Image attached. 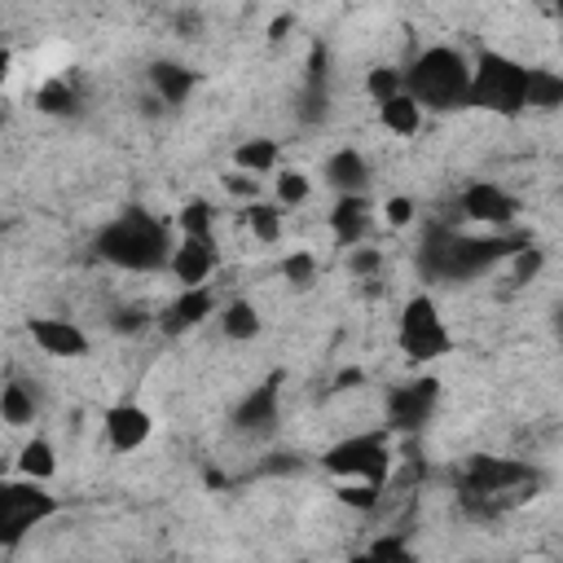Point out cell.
<instances>
[{
  "instance_id": "6da1fadb",
  "label": "cell",
  "mask_w": 563,
  "mask_h": 563,
  "mask_svg": "<svg viewBox=\"0 0 563 563\" xmlns=\"http://www.w3.org/2000/svg\"><path fill=\"white\" fill-rule=\"evenodd\" d=\"M400 92L422 110H462L471 92V62L457 48H427L413 57V66L400 75Z\"/></svg>"
},
{
  "instance_id": "7a4b0ae2",
  "label": "cell",
  "mask_w": 563,
  "mask_h": 563,
  "mask_svg": "<svg viewBox=\"0 0 563 563\" xmlns=\"http://www.w3.org/2000/svg\"><path fill=\"white\" fill-rule=\"evenodd\" d=\"M97 251H101L110 264H119V268H141V273H150V268H158V264L172 260L167 229H163L154 216H145V211H128V216H119L114 224H106L101 238H97Z\"/></svg>"
},
{
  "instance_id": "3957f363",
  "label": "cell",
  "mask_w": 563,
  "mask_h": 563,
  "mask_svg": "<svg viewBox=\"0 0 563 563\" xmlns=\"http://www.w3.org/2000/svg\"><path fill=\"white\" fill-rule=\"evenodd\" d=\"M462 488L466 501L484 515H497L506 506H519L523 497H532L537 488V471L510 457H471L462 471Z\"/></svg>"
},
{
  "instance_id": "277c9868",
  "label": "cell",
  "mask_w": 563,
  "mask_h": 563,
  "mask_svg": "<svg viewBox=\"0 0 563 563\" xmlns=\"http://www.w3.org/2000/svg\"><path fill=\"white\" fill-rule=\"evenodd\" d=\"M515 251H519V242H506V238H462V233L435 229L422 246V268L431 277L457 282V277H471V273L488 268L501 255H515Z\"/></svg>"
},
{
  "instance_id": "5b68a950",
  "label": "cell",
  "mask_w": 563,
  "mask_h": 563,
  "mask_svg": "<svg viewBox=\"0 0 563 563\" xmlns=\"http://www.w3.org/2000/svg\"><path fill=\"white\" fill-rule=\"evenodd\" d=\"M466 106H479V110H493V114L515 119V114L528 106V66H519V62L506 57V53H484V57L471 66Z\"/></svg>"
},
{
  "instance_id": "8992f818",
  "label": "cell",
  "mask_w": 563,
  "mask_h": 563,
  "mask_svg": "<svg viewBox=\"0 0 563 563\" xmlns=\"http://www.w3.org/2000/svg\"><path fill=\"white\" fill-rule=\"evenodd\" d=\"M321 466L339 479H361V484H374L383 488L387 471H391V444L383 431H369V435H347L339 444L325 449Z\"/></svg>"
},
{
  "instance_id": "52a82bcc",
  "label": "cell",
  "mask_w": 563,
  "mask_h": 563,
  "mask_svg": "<svg viewBox=\"0 0 563 563\" xmlns=\"http://www.w3.org/2000/svg\"><path fill=\"white\" fill-rule=\"evenodd\" d=\"M53 515H57V497L44 493V484H31V479L0 484V545L4 550H13L31 528H40Z\"/></svg>"
},
{
  "instance_id": "ba28073f",
  "label": "cell",
  "mask_w": 563,
  "mask_h": 563,
  "mask_svg": "<svg viewBox=\"0 0 563 563\" xmlns=\"http://www.w3.org/2000/svg\"><path fill=\"white\" fill-rule=\"evenodd\" d=\"M400 347L409 361H435L453 347L444 321H440V308L427 299V295H413L400 312Z\"/></svg>"
},
{
  "instance_id": "9c48e42d",
  "label": "cell",
  "mask_w": 563,
  "mask_h": 563,
  "mask_svg": "<svg viewBox=\"0 0 563 563\" xmlns=\"http://www.w3.org/2000/svg\"><path fill=\"white\" fill-rule=\"evenodd\" d=\"M435 396H440V383H435V378H413V383L396 387V391L387 396V427H396V431L422 427V422L431 418Z\"/></svg>"
},
{
  "instance_id": "30bf717a",
  "label": "cell",
  "mask_w": 563,
  "mask_h": 563,
  "mask_svg": "<svg viewBox=\"0 0 563 563\" xmlns=\"http://www.w3.org/2000/svg\"><path fill=\"white\" fill-rule=\"evenodd\" d=\"M462 211L471 216V220H479V224H510L515 220V211H519V202L501 189V185H493V180H475V185H466L462 189Z\"/></svg>"
},
{
  "instance_id": "8fae6325",
  "label": "cell",
  "mask_w": 563,
  "mask_h": 563,
  "mask_svg": "<svg viewBox=\"0 0 563 563\" xmlns=\"http://www.w3.org/2000/svg\"><path fill=\"white\" fill-rule=\"evenodd\" d=\"M31 339L48 352V356H84L88 352V334L75 325V321H66V317H31Z\"/></svg>"
},
{
  "instance_id": "7c38bea8",
  "label": "cell",
  "mask_w": 563,
  "mask_h": 563,
  "mask_svg": "<svg viewBox=\"0 0 563 563\" xmlns=\"http://www.w3.org/2000/svg\"><path fill=\"white\" fill-rule=\"evenodd\" d=\"M150 431H154V418L141 405H114V409H106V440H110L114 453L141 449L150 440Z\"/></svg>"
},
{
  "instance_id": "4fadbf2b",
  "label": "cell",
  "mask_w": 563,
  "mask_h": 563,
  "mask_svg": "<svg viewBox=\"0 0 563 563\" xmlns=\"http://www.w3.org/2000/svg\"><path fill=\"white\" fill-rule=\"evenodd\" d=\"M167 264H172V273H176V282L185 290L207 286V277L216 268V246H211V238H180V246L172 251Z\"/></svg>"
},
{
  "instance_id": "5bb4252c",
  "label": "cell",
  "mask_w": 563,
  "mask_h": 563,
  "mask_svg": "<svg viewBox=\"0 0 563 563\" xmlns=\"http://www.w3.org/2000/svg\"><path fill=\"white\" fill-rule=\"evenodd\" d=\"M277 387H282V378H268L264 387H255V391L238 405V427H246V431H268V427L277 422Z\"/></svg>"
},
{
  "instance_id": "9a60e30c",
  "label": "cell",
  "mask_w": 563,
  "mask_h": 563,
  "mask_svg": "<svg viewBox=\"0 0 563 563\" xmlns=\"http://www.w3.org/2000/svg\"><path fill=\"white\" fill-rule=\"evenodd\" d=\"M365 198L361 194H343L339 202H334V211H330V229H334V238H339V246H356L361 242V233H365Z\"/></svg>"
},
{
  "instance_id": "2e32d148",
  "label": "cell",
  "mask_w": 563,
  "mask_h": 563,
  "mask_svg": "<svg viewBox=\"0 0 563 563\" xmlns=\"http://www.w3.org/2000/svg\"><path fill=\"white\" fill-rule=\"evenodd\" d=\"M211 290L207 286H194V290H180L176 295V303L167 308V317H163V325L176 334V330H189V325H198L202 317H211Z\"/></svg>"
},
{
  "instance_id": "e0dca14e",
  "label": "cell",
  "mask_w": 563,
  "mask_h": 563,
  "mask_svg": "<svg viewBox=\"0 0 563 563\" xmlns=\"http://www.w3.org/2000/svg\"><path fill=\"white\" fill-rule=\"evenodd\" d=\"M325 180H330L339 194H361L365 180H369V167H365V158H361L356 150H339V154H330V163H325Z\"/></svg>"
},
{
  "instance_id": "ac0fdd59",
  "label": "cell",
  "mask_w": 563,
  "mask_h": 563,
  "mask_svg": "<svg viewBox=\"0 0 563 563\" xmlns=\"http://www.w3.org/2000/svg\"><path fill=\"white\" fill-rule=\"evenodd\" d=\"M150 79H154V88H158V97L167 106H180L194 92V84H198V75L189 66H176V62H154L150 66Z\"/></svg>"
},
{
  "instance_id": "d6986e66",
  "label": "cell",
  "mask_w": 563,
  "mask_h": 563,
  "mask_svg": "<svg viewBox=\"0 0 563 563\" xmlns=\"http://www.w3.org/2000/svg\"><path fill=\"white\" fill-rule=\"evenodd\" d=\"M18 471H22V479H31V484H48V479L57 475V453H53V444H48V440H26L22 453H18Z\"/></svg>"
},
{
  "instance_id": "ffe728a7",
  "label": "cell",
  "mask_w": 563,
  "mask_h": 563,
  "mask_svg": "<svg viewBox=\"0 0 563 563\" xmlns=\"http://www.w3.org/2000/svg\"><path fill=\"white\" fill-rule=\"evenodd\" d=\"M378 119H383L387 132H396V136H413L418 123H422V110H418L405 92H396V97H387V101L378 106Z\"/></svg>"
},
{
  "instance_id": "44dd1931",
  "label": "cell",
  "mask_w": 563,
  "mask_h": 563,
  "mask_svg": "<svg viewBox=\"0 0 563 563\" xmlns=\"http://www.w3.org/2000/svg\"><path fill=\"white\" fill-rule=\"evenodd\" d=\"M31 418H35V396L26 391V383H4L0 387V422L26 427Z\"/></svg>"
},
{
  "instance_id": "7402d4cb",
  "label": "cell",
  "mask_w": 563,
  "mask_h": 563,
  "mask_svg": "<svg viewBox=\"0 0 563 563\" xmlns=\"http://www.w3.org/2000/svg\"><path fill=\"white\" fill-rule=\"evenodd\" d=\"M233 163H238V172H246V176H255V172H273V167H277V141H268V136L242 141L238 154H233Z\"/></svg>"
},
{
  "instance_id": "603a6c76",
  "label": "cell",
  "mask_w": 563,
  "mask_h": 563,
  "mask_svg": "<svg viewBox=\"0 0 563 563\" xmlns=\"http://www.w3.org/2000/svg\"><path fill=\"white\" fill-rule=\"evenodd\" d=\"M220 325H224V334H229V339L246 343V339H255V334H260V312H255V303H246V299H233V303L224 308Z\"/></svg>"
},
{
  "instance_id": "cb8c5ba5",
  "label": "cell",
  "mask_w": 563,
  "mask_h": 563,
  "mask_svg": "<svg viewBox=\"0 0 563 563\" xmlns=\"http://www.w3.org/2000/svg\"><path fill=\"white\" fill-rule=\"evenodd\" d=\"M563 101V79L554 70H528V106H559Z\"/></svg>"
},
{
  "instance_id": "d4e9b609",
  "label": "cell",
  "mask_w": 563,
  "mask_h": 563,
  "mask_svg": "<svg viewBox=\"0 0 563 563\" xmlns=\"http://www.w3.org/2000/svg\"><path fill=\"white\" fill-rule=\"evenodd\" d=\"M246 229H251L260 242H277V238H282V211L268 207V202H251V207H246Z\"/></svg>"
},
{
  "instance_id": "484cf974",
  "label": "cell",
  "mask_w": 563,
  "mask_h": 563,
  "mask_svg": "<svg viewBox=\"0 0 563 563\" xmlns=\"http://www.w3.org/2000/svg\"><path fill=\"white\" fill-rule=\"evenodd\" d=\"M176 224H180V238H211V202H202V198H194V202H185V211L176 216Z\"/></svg>"
},
{
  "instance_id": "4316f807",
  "label": "cell",
  "mask_w": 563,
  "mask_h": 563,
  "mask_svg": "<svg viewBox=\"0 0 563 563\" xmlns=\"http://www.w3.org/2000/svg\"><path fill=\"white\" fill-rule=\"evenodd\" d=\"M35 106H40L44 114H70V110H75V92H70V84L48 79V84L35 92Z\"/></svg>"
},
{
  "instance_id": "83f0119b",
  "label": "cell",
  "mask_w": 563,
  "mask_h": 563,
  "mask_svg": "<svg viewBox=\"0 0 563 563\" xmlns=\"http://www.w3.org/2000/svg\"><path fill=\"white\" fill-rule=\"evenodd\" d=\"M282 277L295 282V286H308V282L317 277V255H308V251H290V255L282 260Z\"/></svg>"
},
{
  "instance_id": "f1b7e54d",
  "label": "cell",
  "mask_w": 563,
  "mask_h": 563,
  "mask_svg": "<svg viewBox=\"0 0 563 563\" xmlns=\"http://www.w3.org/2000/svg\"><path fill=\"white\" fill-rule=\"evenodd\" d=\"M378 493H383V488L361 484V479H343V484H339V501H343V506H356V510H374V506H378Z\"/></svg>"
},
{
  "instance_id": "f546056e",
  "label": "cell",
  "mask_w": 563,
  "mask_h": 563,
  "mask_svg": "<svg viewBox=\"0 0 563 563\" xmlns=\"http://www.w3.org/2000/svg\"><path fill=\"white\" fill-rule=\"evenodd\" d=\"M365 88H369V97L383 106L387 97H396V92H400V75H396L391 66H374V70H369V79H365Z\"/></svg>"
},
{
  "instance_id": "4dcf8cb0",
  "label": "cell",
  "mask_w": 563,
  "mask_h": 563,
  "mask_svg": "<svg viewBox=\"0 0 563 563\" xmlns=\"http://www.w3.org/2000/svg\"><path fill=\"white\" fill-rule=\"evenodd\" d=\"M308 198V176L303 172H282L277 176V202L282 207H299Z\"/></svg>"
},
{
  "instance_id": "1f68e13d",
  "label": "cell",
  "mask_w": 563,
  "mask_h": 563,
  "mask_svg": "<svg viewBox=\"0 0 563 563\" xmlns=\"http://www.w3.org/2000/svg\"><path fill=\"white\" fill-rule=\"evenodd\" d=\"M369 554H374V563H413V554L405 550L400 537H378V541L369 545Z\"/></svg>"
},
{
  "instance_id": "d6a6232c",
  "label": "cell",
  "mask_w": 563,
  "mask_h": 563,
  "mask_svg": "<svg viewBox=\"0 0 563 563\" xmlns=\"http://www.w3.org/2000/svg\"><path fill=\"white\" fill-rule=\"evenodd\" d=\"M224 189H229L233 198H255V194H260V180L233 167V172H224Z\"/></svg>"
},
{
  "instance_id": "836d02e7",
  "label": "cell",
  "mask_w": 563,
  "mask_h": 563,
  "mask_svg": "<svg viewBox=\"0 0 563 563\" xmlns=\"http://www.w3.org/2000/svg\"><path fill=\"white\" fill-rule=\"evenodd\" d=\"M383 216H387V224H396V229H405L409 220H413V202L409 198H387V207H383Z\"/></svg>"
},
{
  "instance_id": "e575fe53",
  "label": "cell",
  "mask_w": 563,
  "mask_h": 563,
  "mask_svg": "<svg viewBox=\"0 0 563 563\" xmlns=\"http://www.w3.org/2000/svg\"><path fill=\"white\" fill-rule=\"evenodd\" d=\"M378 264H383V255H378L374 246H352V260H347V268H352V273H361V277H365V273H374Z\"/></svg>"
},
{
  "instance_id": "d590c367",
  "label": "cell",
  "mask_w": 563,
  "mask_h": 563,
  "mask_svg": "<svg viewBox=\"0 0 563 563\" xmlns=\"http://www.w3.org/2000/svg\"><path fill=\"white\" fill-rule=\"evenodd\" d=\"M537 268H541V251H537V246H519V251H515V277L528 282Z\"/></svg>"
},
{
  "instance_id": "8d00e7d4",
  "label": "cell",
  "mask_w": 563,
  "mask_h": 563,
  "mask_svg": "<svg viewBox=\"0 0 563 563\" xmlns=\"http://www.w3.org/2000/svg\"><path fill=\"white\" fill-rule=\"evenodd\" d=\"M114 325H119V330H141V325H145V317L128 308V312H119V317H114Z\"/></svg>"
},
{
  "instance_id": "74e56055",
  "label": "cell",
  "mask_w": 563,
  "mask_h": 563,
  "mask_svg": "<svg viewBox=\"0 0 563 563\" xmlns=\"http://www.w3.org/2000/svg\"><path fill=\"white\" fill-rule=\"evenodd\" d=\"M334 383H339V387H356V383H365V374H361V369H343Z\"/></svg>"
},
{
  "instance_id": "f35d334b",
  "label": "cell",
  "mask_w": 563,
  "mask_h": 563,
  "mask_svg": "<svg viewBox=\"0 0 563 563\" xmlns=\"http://www.w3.org/2000/svg\"><path fill=\"white\" fill-rule=\"evenodd\" d=\"M286 31H290V18H277V22H273V26H268V35H273V40H282V35H286Z\"/></svg>"
},
{
  "instance_id": "ab89813d",
  "label": "cell",
  "mask_w": 563,
  "mask_h": 563,
  "mask_svg": "<svg viewBox=\"0 0 563 563\" xmlns=\"http://www.w3.org/2000/svg\"><path fill=\"white\" fill-rule=\"evenodd\" d=\"M347 563H374V554H352Z\"/></svg>"
},
{
  "instance_id": "60d3db41",
  "label": "cell",
  "mask_w": 563,
  "mask_h": 563,
  "mask_svg": "<svg viewBox=\"0 0 563 563\" xmlns=\"http://www.w3.org/2000/svg\"><path fill=\"white\" fill-rule=\"evenodd\" d=\"M0 128H4V114H0Z\"/></svg>"
}]
</instances>
